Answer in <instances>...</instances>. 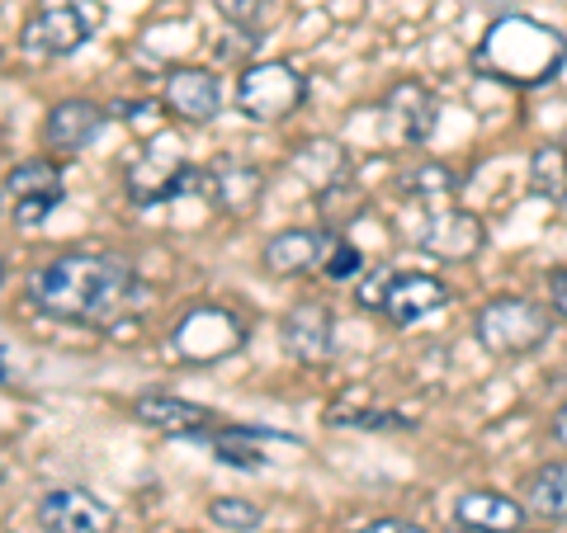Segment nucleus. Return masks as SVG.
<instances>
[{
    "mask_svg": "<svg viewBox=\"0 0 567 533\" xmlns=\"http://www.w3.org/2000/svg\"><path fill=\"white\" fill-rule=\"evenodd\" d=\"M137 297V270L118 255L71 251L29 274V302L66 326H110Z\"/></svg>",
    "mask_w": 567,
    "mask_h": 533,
    "instance_id": "nucleus-1",
    "label": "nucleus"
},
{
    "mask_svg": "<svg viewBox=\"0 0 567 533\" xmlns=\"http://www.w3.org/2000/svg\"><path fill=\"white\" fill-rule=\"evenodd\" d=\"M563 66H567V39L554 24L535 20V14H502L496 24H487V33L473 48L477 76L511 85V91L554 85Z\"/></svg>",
    "mask_w": 567,
    "mask_h": 533,
    "instance_id": "nucleus-2",
    "label": "nucleus"
},
{
    "mask_svg": "<svg viewBox=\"0 0 567 533\" xmlns=\"http://www.w3.org/2000/svg\"><path fill=\"white\" fill-rule=\"evenodd\" d=\"M473 335L496 359H520V354H535L554 335V312L529 297H492L477 307Z\"/></svg>",
    "mask_w": 567,
    "mask_h": 533,
    "instance_id": "nucleus-3",
    "label": "nucleus"
},
{
    "mask_svg": "<svg viewBox=\"0 0 567 533\" xmlns=\"http://www.w3.org/2000/svg\"><path fill=\"white\" fill-rule=\"evenodd\" d=\"M246 335H251V326L233 307H223V302H194V307L181 312V322L171 326V349L185 364H223L246 345Z\"/></svg>",
    "mask_w": 567,
    "mask_h": 533,
    "instance_id": "nucleus-4",
    "label": "nucleus"
},
{
    "mask_svg": "<svg viewBox=\"0 0 567 533\" xmlns=\"http://www.w3.org/2000/svg\"><path fill=\"white\" fill-rule=\"evenodd\" d=\"M308 100V76L293 62L270 58V62H251L237 76V109L251 123H284L303 109Z\"/></svg>",
    "mask_w": 567,
    "mask_h": 533,
    "instance_id": "nucleus-5",
    "label": "nucleus"
},
{
    "mask_svg": "<svg viewBox=\"0 0 567 533\" xmlns=\"http://www.w3.org/2000/svg\"><path fill=\"white\" fill-rule=\"evenodd\" d=\"M104 20V10H81L76 0H43L20 29V48L33 58H71L91 39V24Z\"/></svg>",
    "mask_w": 567,
    "mask_h": 533,
    "instance_id": "nucleus-6",
    "label": "nucleus"
},
{
    "mask_svg": "<svg viewBox=\"0 0 567 533\" xmlns=\"http://www.w3.org/2000/svg\"><path fill=\"white\" fill-rule=\"evenodd\" d=\"M260 170L246 166V161H233V156H223V161H213L208 170H194L189 166V180L185 189L204 194L208 203H218L223 212H233V218H241V212H251L260 203Z\"/></svg>",
    "mask_w": 567,
    "mask_h": 533,
    "instance_id": "nucleus-7",
    "label": "nucleus"
},
{
    "mask_svg": "<svg viewBox=\"0 0 567 533\" xmlns=\"http://www.w3.org/2000/svg\"><path fill=\"white\" fill-rule=\"evenodd\" d=\"M39 524L48 533H114V510L95 491L81 487H52L39 501Z\"/></svg>",
    "mask_w": 567,
    "mask_h": 533,
    "instance_id": "nucleus-8",
    "label": "nucleus"
},
{
    "mask_svg": "<svg viewBox=\"0 0 567 533\" xmlns=\"http://www.w3.org/2000/svg\"><path fill=\"white\" fill-rule=\"evenodd\" d=\"M133 416L147 425L156 435H171V439H204L218 430V411L199 401H185V397H166V393H142L133 401Z\"/></svg>",
    "mask_w": 567,
    "mask_h": 533,
    "instance_id": "nucleus-9",
    "label": "nucleus"
},
{
    "mask_svg": "<svg viewBox=\"0 0 567 533\" xmlns=\"http://www.w3.org/2000/svg\"><path fill=\"white\" fill-rule=\"evenodd\" d=\"M331 245H336L331 227H289V232H275L265 241L260 264L275 279H298V274H312L317 264H327Z\"/></svg>",
    "mask_w": 567,
    "mask_h": 533,
    "instance_id": "nucleus-10",
    "label": "nucleus"
},
{
    "mask_svg": "<svg viewBox=\"0 0 567 533\" xmlns=\"http://www.w3.org/2000/svg\"><path fill=\"white\" fill-rule=\"evenodd\" d=\"M445 302H450L445 283H440L435 274H416V270L388 274L383 293H379V307L393 326H416V322H425V316H435Z\"/></svg>",
    "mask_w": 567,
    "mask_h": 533,
    "instance_id": "nucleus-11",
    "label": "nucleus"
},
{
    "mask_svg": "<svg viewBox=\"0 0 567 533\" xmlns=\"http://www.w3.org/2000/svg\"><path fill=\"white\" fill-rule=\"evenodd\" d=\"M162 100L185 123H213L223 114V81L208 66H171L162 81Z\"/></svg>",
    "mask_w": 567,
    "mask_h": 533,
    "instance_id": "nucleus-12",
    "label": "nucleus"
},
{
    "mask_svg": "<svg viewBox=\"0 0 567 533\" xmlns=\"http://www.w3.org/2000/svg\"><path fill=\"white\" fill-rule=\"evenodd\" d=\"M185 180H189V166L181 161V156L171 151H142L137 161L128 166V175H123V185H128V199L137 208H156V203H171L175 194H185Z\"/></svg>",
    "mask_w": 567,
    "mask_h": 533,
    "instance_id": "nucleus-13",
    "label": "nucleus"
},
{
    "mask_svg": "<svg viewBox=\"0 0 567 533\" xmlns=\"http://www.w3.org/2000/svg\"><path fill=\"white\" fill-rule=\"evenodd\" d=\"M483 241H487V227L477 222L473 212H464V208L435 212V218L425 222V232L416 237V245H421L425 255H435V260H445V264L473 260L477 251H483Z\"/></svg>",
    "mask_w": 567,
    "mask_h": 533,
    "instance_id": "nucleus-14",
    "label": "nucleus"
},
{
    "mask_svg": "<svg viewBox=\"0 0 567 533\" xmlns=\"http://www.w3.org/2000/svg\"><path fill=\"white\" fill-rule=\"evenodd\" d=\"M336 349V322L322 302H298L284 316V354L298 364H322Z\"/></svg>",
    "mask_w": 567,
    "mask_h": 533,
    "instance_id": "nucleus-15",
    "label": "nucleus"
},
{
    "mask_svg": "<svg viewBox=\"0 0 567 533\" xmlns=\"http://www.w3.org/2000/svg\"><path fill=\"white\" fill-rule=\"evenodd\" d=\"M454 524H464L473 533H520L529 524V510L525 501H516V495H502V491H464L454 501Z\"/></svg>",
    "mask_w": 567,
    "mask_h": 533,
    "instance_id": "nucleus-16",
    "label": "nucleus"
},
{
    "mask_svg": "<svg viewBox=\"0 0 567 533\" xmlns=\"http://www.w3.org/2000/svg\"><path fill=\"white\" fill-rule=\"evenodd\" d=\"M104 123H110V114L100 109L95 100H62L48 109V123H43V142L52 151H85L91 142L104 133Z\"/></svg>",
    "mask_w": 567,
    "mask_h": 533,
    "instance_id": "nucleus-17",
    "label": "nucleus"
},
{
    "mask_svg": "<svg viewBox=\"0 0 567 533\" xmlns=\"http://www.w3.org/2000/svg\"><path fill=\"white\" fill-rule=\"evenodd\" d=\"M383 109H388V118H393L398 137L402 142H416V147L435 133V123H440V104H435V95L425 91L421 81H398L393 91H388Z\"/></svg>",
    "mask_w": 567,
    "mask_h": 533,
    "instance_id": "nucleus-18",
    "label": "nucleus"
},
{
    "mask_svg": "<svg viewBox=\"0 0 567 533\" xmlns=\"http://www.w3.org/2000/svg\"><path fill=\"white\" fill-rule=\"evenodd\" d=\"M525 510L539 520H567V463H544L525 482Z\"/></svg>",
    "mask_w": 567,
    "mask_h": 533,
    "instance_id": "nucleus-19",
    "label": "nucleus"
},
{
    "mask_svg": "<svg viewBox=\"0 0 567 533\" xmlns=\"http://www.w3.org/2000/svg\"><path fill=\"white\" fill-rule=\"evenodd\" d=\"M529 189H535L539 199H554V203L567 199V147L544 142V147L529 156Z\"/></svg>",
    "mask_w": 567,
    "mask_h": 533,
    "instance_id": "nucleus-20",
    "label": "nucleus"
},
{
    "mask_svg": "<svg viewBox=\"0 0 567 533\" xmlns=\"http://www.w3.org/2000/svg\"><path fill=\"white\" fill-rule=\"evenodd\" d=\"M6 189H10V199H24V194H52V189H62V170H58V161H48V156H33V161L10 170Z\"/></svg>",
    "mask_w": 567,
    "mask_h": 533,
    "instance_id": "nucleus-21",
    "label": "nucleus"
},
{
    "mask_svg": "<svg viewBox=\"0 0 567 533\" xmlns=\"http://www.w3.org/2000/svg\"><path fill=\"white\" fill-rule=\"evenodd\" d=\"M208 520L233 533H256L265 524V510L256 501H241V495H218V501H208Z\"/></svg>",
    "mask_w": 567,
    "mask_h": 533,
    "instance_id": "nucleus-22",
    "label": "nucleus"
},
{
    "mask_svg": "<svg viewBox=\"0 0 567 533\" xmlns=\"http://www.w3.org/2000/svg\"><path fill=\"white\" fill-rule=\"evenodd\" d=\"M450 185H454V175L445 166H421L412 175H402V189L412 199H435V194H450Z\"/></svg>",
    "mask_w": 567,
    "mask_h": 533,
    "instance_id": "nucleus-23",
    "label": "nucleus"
},
{
    "mask_svg": "<svg viewBox=\"0 0 567 533\" xmlns=\"http://www.w3.org/2000/svg\"><path fill=\"white\" fill-rule=\"evenodd\" d=\"M58 203H62V189H52V194H24V199H14V227H39Z\"/></svg>",
    "mask_w": 567,
    "mask_h": 533,
    "instance_id": "nucleus-24",
    "label": "nucleus"
},
{
    "mask_svg": "<svg viewBox=\"0 0 567 533\" xmlns=\"http://www.w3.org/2000/svg\"><path fill=\"white\" fill-rule=\"evenodd\" d=\"M336 425H350V430H412V416L398 411H354V416H336Z\"/></svg>",
    "mask_w": 567,
    "mask_h": 533,
    "instance_id": "nucleus-25",
    "label": "nucleus"
},
{
    "mask_svg": "<svg viewBox=\"0 0 567 533\" xmlns=\"http://www.w3.org/2000/svg\"><path fill=\"white\" fill-rule=\"evenodd\" d=\"M322 270H327V279H354V274H364V251H360V245H350V241H336Z\"/></svg>",
    "mask_w": 567,
    "mask_h": 533,
    "instance_id": "nucleus-26",
    "label": "nucleus"
},
{
    "mask_svg": "<svg viewBox=\"0 0 567 533\" xmlns=\"http://www.w3.org/2000/svg\"><path fill=\"white\" fill-rule=\"evenodd\" d=\"M218 6L223 20H233V24H251L256 20V0H213Z\"/></svg>",
    "mask_w": 567,
    "mask_h": 533,
    "instance_id": "nucleus-27",
    "label": "nucleus"
},
{
    "mask_svg": "<svg viewBox=\"0 0 567 533\" xmlns=\"http://www.w3.org/2000/svg\"><path fill=\"white\" fill-rule=\"evenodd\" d=\"M354 533H425V529L412 524V520H369V524H360Z\"/></svg>",
    "mask_w": 567,
    "mask_h": 533,
    "instance_id": "nucleus-28",
    "label": "nucleus"
},
{
    "mask_svg": "<svg viewBox=\"0 0 567 533\" xmlns=\"http://www.w3.org/2000/svg\"><path fill=\"white\" fill-rule=\"evenodd\" d=\"M548 302H554V312L567 322V270H558L554 279H548Z\"/></svg>",
    "mask_w": 567,
    "mask_h": 533,
    "instance_id": "nucleus-29",
    "label": "nucleus"
},
{
    "mask_svg": "<svg viewBox=\"0 0 567 533\" xmlns=\"http://www.w3.org/2000/svg\"><path fill=\"white\" fill-rule=\"evenodd\" d=\"M554 439H558L563 449H567V401L558 406V416H554Z\"/></svg>",
    "mask_w": 567,
    "mask_h": 533,
    "instance_id": "nucleus-30",
    "label": "nucleus"
},
{
    "mask_svg": "<svg viewBox=\"0 0 567 533\" xmlns=\"http://www.w3.org/2000/svg\"><path fill=\"white\" fill-rule=\"evenodd\" d=\"M0 383H14V368H10V354L0 349Z\"/></svg>",
    "mask_w": 567,
    "mask_h": 533,
    "instance_id": "nucleus-31",
    "label": "nucleus"
},
{
    "mask_svg": "<svg viewBox=\"0 0 567 533\" xmlns=\"http://www.w3.org/2000/svg\"><path fill=\"white\" fill-rule=\"evenodd\" d=\"M445 533H473V529H464V524H454V529H445Z\"/></svg>",
    "mask_w": 567,
    "mask_h": 533,
    "instance_id": "nucleus-32",
    "label": "nucleus"
},
{
    "mask_svg": "<svg viewBox=\"0 0 567 533\" xmlns=\"http://www.w3.org/2000/svg\"><path fill=\"white\" fill-rule=\"evenodd\" d=\"M0 482H6V458H0Z\"/></svg>",
    "mask_w": 567,
    "mask_h": 533,
    "instance_id": "nucleus-33",
    "label": "nucleus"
},
{
    "mask_svg": "<svg viewBox=\"0 0 567 533\" xmlns=\"http://www.w3.org/2000/svg\"><path fill=\"white\" fill-rule=\"evenodd\" d=\"M0 283H6V264H0Z\"/></svg>",
    "mask_w": 567,
    "mask_h": 533,
    "instance_id": "nucleus-34",
    "label": "nucleus"
},
{
    "mask_svg": "<svg viewBox=\"0 0 567 533\" xmlns=\"http://www.w3.org/2000/svg\"><path fill=\"white\" fill-rule=\"evenodd\" d=\"M520 533H529V529H520Z\"/></svg>",
    "mask_w": 567,
    "mask_h": 533,
    "instance_id": "nucleus-35",
    "label": "nucleus"
}]
</instances>
